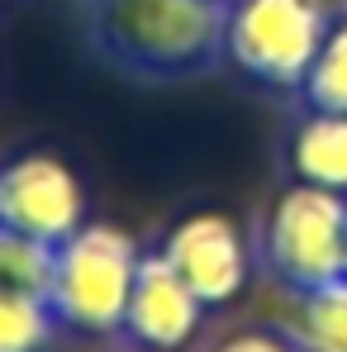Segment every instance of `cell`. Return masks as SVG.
Masks as SVG:
<instances>
[{"label": "cell", "instance_id": "cell-8", "mask_svg": "<svg viewBox=\"0 0 347 352\" xmlns=\"http://www.w3.org/2000/svg\"><path fill=\"white\" fill-rule=\"evenodd\" d=\"M290 172L304 186L347 195V115L304 110V119L290 133Z\"/></svg>", "mask_w": 347, "mask_h": 352}, {"label": "cell", "instance_id": "cell-6", "mask_svg": "<svg viewBox=\"0 0 347 352\" xmlns=\"http://www.w3.org/2000/svg\"><path fill=\"white\" fill-rule=\"evenodd\" d=\"M157 252L176 267V276L200 295L205 309L229 305L233 295L247 286V272H252L247 238H243V229L233 224L229 214H219V210L186 214L181 224H172V234L162 238Z\"/></svg>", "mask_w": 347, "mask_h": 352}, {"label": "cell", "instance_id": "cell-4", "mask_svg": "<svg viewBox=\"0 0 347 352\" xmlns=\"http://www.w3.org/2000/svg\"><path fill=\"white\" fill-rule=\"evenodd\" d=\"M347 257V195L295 181L276 195L262 224V267L290 295L343 281Z\"/></svg>", "mask_w": 347, "mask_h": 352}, {"label": "cell", "instance_id": "cell-13", "mask_svg": "<svg viewBox=\"0 0 347 352\" xmlns=\"http://www.w3.org/2000/svg\"><path fill=\"white\" fill-rule=\"evenodd\" d=\"M214 352H295L286 333H233Z\"/></svg>", "mask_w": 347, "mask_h": 352}, {"label": "cell", "instance_id": "cell-5", "mask_svg": "<svg viewBox=\"0 0 347 352\" xmlns=\"http://www.w3.org/2000/svg\"><path fill=\"white\" fill-rule=\"evenodd\" d=\"M0 224L58 248L86 224V186L53 153L0 162Z\"/></svg>", "mask_w": 347, "mask_h": 352}, {"label": "cell", "instance_id": "cell-15", "mask_svg": "<svg viewBox=\"0 0 347 352\" xmlns=\"http://www.w3.org/2000/svg\"><path fill=\"white\" fill-rule=\"evenodd\" d=\"M224 5H233V0H224Z\"/></svg>", "mask_w": 347, "mask_h": 352}, {"label": "cell", "instance_id": "cell-9", "mask_svg": "<svg viewBox=\"0 0 347 352\" xmlns=\"http://www.w3.org/2000/svg\"><path fill=\"white\" fill-rule=\"evenodd\" d=\"M286 338L295 352H347V276L295 295Z\"/></svg>", "mask_w": 347, "mask_h": 352}, {"label": "cell", "instance_id": "cell-2", "mask_svg": "<svg viewBox=\"0 0 347 352\" xmlns=\"http://www.w3.org/2000/svg\"><path fill=\"white\" fill-rule=\"evenodd\" d=\"M138 243L119 224H81L53 248L48 305L62 329L76 333H119L124 305L138 272Z\"/></svg>", "mask_w": 347, "mask_h": 352}, {"label": "cell", "instance_id": "cell-3", "mask_svg": "<svg viewBox=\"0 0 347 352\" xmlns=\"http://www.w3.org/2000/svg\"><path fill=\"white\" fill-rule=\"evenodd\" d=\"M333 29L328 0H233L224 62L267 91H290L304 81L314 53Z\"/></svg>", "mask_w": 347, "mask_h": 352}, {"label": "cell", "instance_id": "cell-12", "mask_svg": "<svg viewBox=\"0 0 347 352\" xmlns=\"http://www.w3.org/2000/svg\"><path fill=\"white\" fill-rule=\"evenodd\" d=\"M48 276H53V248L0 224V286L48 295Z\"/></svg>", "mask_w": 347, "mask_h": 352}, {"label": "cell", "instance_id": "cell-17", "mask_svg": "<svg viewBox=\"0 0 347 352\" xmlns=\"http://www.w3.org/2000/svg\"><path fill=\"white\" fill-rule=\"evenodd\" d=\"M0 5H5V0H0Z\"/></svg>", "mask_w": 347, "mask_h": 352}, {"label": "cell", "instance_id": "cell-14", "mask_svg": "<svg viewBox=\"0 0 347 352\" xmlns=\"http://www.w3.org/2000/svg\"><path fill=\"white\" fill-rule=\"evenodd\" d=\"M343 276H347V257H343Z\"/></svg>", "mask_w": 347, "mask_h": 352}, {"label": "cell", "instance_id": "cell-1", "mask_svg": "<svg viewBox=\"0 0 347 352\" xmlns=\"http://www.w3.org/2000/svg\"><path fill=\"white\" fill-rule=\"evenodd\" d=\"M91 53L110 72L148 86L210 76L224 62V0H81Z\"/></svg>", "mask_w": 347, "mask_h": 352}, {"label": "cell", "instance_id": "cell-10", "mask_svg": "<svg viewBox=\"0 0 347 352\" xmlns=\"http://www.w3.org/2000/svg\"><path fill=\"white\" fill-rule=\"evenodd\" d=\"M295 100L300 110H314V115H347V19L328 29L304 81L295 86Z\"/></svg>", "mask_w": 347, "mask_h": 352}, {"label": "cell", "instance_id": "cell-16", "mask_svg": "<svg viewBox=\"0 0 347 352\" xmlns=\"http://www.w3.org/2000/svg\"><path fill=\"white\" fill-rule=\"evenodd\" d=\"M138 352H148V348H138Z\"/></svg>", "mask_w": 347, "mask_h": 352}, {"label": "cell", "instance_id": "cell-11", "mask_svg": "<svg viewBox=\"0 0 347 352\" xmlns=\"http://www.w3.org/2000/svg\"><path fill=\"white\" fill-rule=\"evenodd\" d=\"M58 329L48 295L0 286V352H43Z\"/></svg>", "mask_w": 347, "mask_h": 352}, {"label": "cell", "instance_id": "cell-7", "mask_svg": "<svg viewBox=\"0 0 347 352\" xmlns=\"http://www.w3.org/2000/svg\"><path fill=\"white\" fill-rule=\"evenodd\" d=\"M200 319H205V305L176 276V267L157 248L143 252L138 272H133V291H128V305H124L119 333H128V343H138L148 352H176L195 338Z\"/></svg>", "mask_w": 347, "mask_h": 352}]
</instances>
